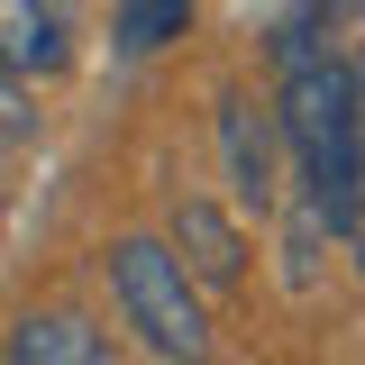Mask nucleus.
Masks as SVG:
<instances>
[{"label":"nucleus","mask_w":365,"mask_h":365,"mask_svg":"<svg viewBox=\"0 0 365 365\" xmlns=\"http://www.w3.org/2000/svg\"><path fill=\"white\" fill-rule=\"evenodd\" d=\"M182 19H192V0H119V46L128 55H155V46L182 37Z\"/></svg>","instance_id":"7"},{"label":"nucleus","mask_w":365,"mask_h":365,"mask_svg":"<svg viewBox=\"0 0 365 365\" xmlns=\"http://www.w3.org/2000/svg\"><path fill=\"white\" fill-rule=\"evenodd\" d=\"M165 247L182 256V274H192L201 292H237V283H247V237H237V220H228L220 201H182Z\"/></svg>","instance_id":"3"},{"label":"nucleus","mask_w":365,"mask_h":365,"mask_svg":"<svg viewBox=\"0 0 365 365\" xmlns=\"http://www.w3.org/2000/svg\"><path fill=\"white\" fill-rule=\"evenodd\" d=\"M110 292H119V311L128 329L155 347V356H201L210 347V329H201V292H192V274L165 237H119L110 247Z\"/></svg>","instance_id":"2"},{"label":"nucleus","mask_w":365,"mask_h":365,"mask_svg":"<svg viewBox=\"0 0 365 365\" xmlns=\"http://www.w3.org/2000/svg\"><path fill=\"white\" fill-rule=\"evenodd\" d=\"M220 155H228L237 201H247V210H274V128H265V110H256L247 91L220 101Z\"/></svg>","instance_id":"4"},{"label":"nucleus","mask_w":365,"mask_h":365,"mask_svg":"<svg viewBox=\"0 0 365 365\" xmlns=\"http://www.w3.org/2000/svg\"><path fill=\"white\" fill-rule=\"evenodd\" d=\"M356 247H365V220H356Z\"/></svg>","instance_id":"8"},{"label":"nucleus","mask_w":365,"mask_h":365,"mask_svg":"<svg viewBox=\"0 0 365 365\" xmlns=\"http://www.w3.org/2000/svg\"><path fill=\"white\" fill-rule=\"evenodd\" d=\"M64 64V19L46 0H0V73H55Z\"/></svg>","instance_id":"6"},{"label":"nucleus","mask_w":365,"mask_h":365,"mask_svg":"<svg viewBox=\"0 0 365 365\" xmlns=\"http://www.w3.org/2000/svg\"><path fill=\"white\" fill-rule=\"evenodd\" d=\"M9 365H119L110 356V338L73 311H28L9 329Z\"/></svg>","instance_id":"5"},{"label":"nucleus","mask_w":365,"mask_h":365,"mask_svg":"<svg viewBox=\"0 0 365 365\" xmlns=\"http://www.w3.org/2000/svg\"><path fill=\"white\" fill-rule=\"evenodd\" d=\"M283 137L302 155L311 220L356 237V220H365V91L338 55H292V73H283Z\"/></svg>","instance_id":"1"}]
</instances>
